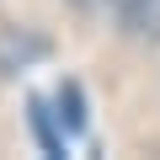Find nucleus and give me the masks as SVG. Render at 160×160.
Listing matches in <instances>:
<instances>
[{
  "mask_svg": "<svg viewBox=\"0 0 160 160\" xmlns=\"http://www.w3.org/2000/svg\"><path fill=\"white\" fill-rule=\"evenodd\" d=\"M27 112H32V128H38V144H43V155H64V144H69V133L59 128V118H53V107H48L43 96H32V102H27Z\"/></svg>",
  "mask_w": 160,
  "mask_h": 160,
  "instance_id": "nucleus-3",
  "label": "nucleus"
},
{
  "mask_svg": "<svg viewBox=\"0 0 160 160\" xmlns=\"http://www.w3.org/2000/svg\"><path fill=\"white\" fill-rule=\"evenodd\" d=\"M53 118H59V128L75 139V133H86V102H80V86H75V80H64V86L53 91Z\"/></svg>",
  "mask_w": 160,
  "mask_h": 160,
  "instance_id": "nucleus-2",
  "label": "nucleus"
},
{
  "mask_svg": "<svg viewBox=\"0 0 160 160\" xmlns=\"http://www.w3.org/2000/svg\"><path fill=\"white\" fill-rule=\"evenodd\" d=\"M75 6H96V0H75Z\"/></svg>",
  "mask_w": 160,
  "mask_h": 160,
  "instance_id": "nucleus-4",
  "label": "nucleus"
},
{
  "mask_svg": "<svg viewBox=\"0 0 160 160\" xmlns=\"http://www.w3.org/2000/svg\"><path fill=\"white\" fill-rule=\"evenodd\" d=\"M123 32L133 38H160V0H112Z\"/></svg>",
  "mask_w": 160,
  "mask_h": 160,
  "instance_id": "nucleus-1",
  "label": "nucleus"
}]
</instances>
